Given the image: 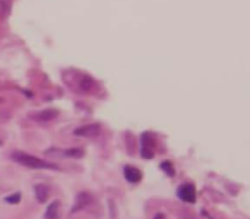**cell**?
<instances>
[{"instance_id":"1","label":"cell","mask_w":250,"mask_h":219,"mask_svg":"<svg viewBox=\"0 0 250 219\" xmlns=\"http://www.w3.org/2000/svg\"><path fill=\"white\" fill-rule=\"evenodd\" d=\"M12 159L16 163L22 164L26 168H33V170H43V168H50V170H55V164L52 163H46V161L40 159L36 156H31V154H26V153H21V151H14L12 153Z\"/></svg>"},{"instance_id":"2","label":"cell","mask_w":250,"mask_h":219,"mask_svg":"<svg viewBox=\"0 0 250 219\" xmlns=\"http://www.w3.org/2000/svg\"><path fill=\"white\" fill-rule=\"evenodd\" d=\"M154 149H156V140H154L153 134L144 132L141 136V156L151 159L154 156Z\"/></svg>"},{"instance_id":"3","label":"cell","mask_w":250,"mask_h":219,"mask_svg":"<svg viewBox=\"0 0 250 219\" xmlns=\"http://www.w3.org/2000/svg\"><path fill=\"white\" fill-rule=\"evenodd\" d=\"M195 195H197V192H195V187L192 183L180 185V188H178V197H180V200L187 202V204L195 202Z\"/></svg>"},{"instance_id":"4","label":"cell","mask_w":250,"mask_h":219,"mask_svg":"<svg viewBox=\"0 0 250 219\" xmlns=\"http://www.w3.org/2000/svg\"><path fill=\"white\" fill-rule=\"evenodd\" d=\"M124 175H125V180L129 181V183H139L141 178H143V173L134 166H125Z\"/></svg>"},{"instance_id":"5","label":"cell","mask_w":250,"mask_h":219,"mask_svg":"<svg viewBox=\"0 0 250 219\" xmlns=\"http://www.w3.org/2000/svg\"><path fill=\"white\" fill-rule=\"evenodd\" d=\"M76 136H86V137H93L100 134V125H86V127H79L76 129Z\"/></svg>"},{"instance_id":"6","label":"cell","mask_w":250,"mask_h":219,"mask_svg":"<svg viewBox=\"0 0 250 219\" xmlns=\"http://www.w3.org/2000/svg\"><path fill=\"white\" fill-rule=\"evenodd\" d=\"M35 194H36V200H38L40 204H45L46 199H48V195H50V190L46 185H36Z\"/></svg>"},{"instance_id":"7","label":"cell","mask_w":250,"mask_h":219,"mask_svg":"<svg viewBox=\"0 0 250 219\" xmlns=\"http://www.w3.org/2000/svg\"><path fill=\"white\" fill-rule=\"evenodd\" d=\"M59 209H60L59 202H52V204L46 207L45 219H59Z\"/></svg>"},{"instance_id":"8","label":"cell","mask_w":250,"mask_h":219,"mask_svg":"<svg viewBox=\"0 0 250 219\" xmlns=\"http://www.w3.org/2000/svg\"><path fill=\"white\" fill-rule=\"evenodd\" d=\"M57 117V112L55 110H46V112H40L36 113L33 119L35 120H40V122H50V120H53Z\"/></svg>"},{"instance_id":"9","label":"cell","mask_w":250,"mask_h":219,"mask_svg":"<svg viewBox=\"0 0 250 219\" xmlns=\"http://www.w3.org/2000/svg\"><path fill=\"white\" fill-rule=\"evenodd\" d=\"M89 195L87 194H79L77 195V204L74 205V209H72V212H76V211H81V209H84V207H87V204H89Z\"/></svg>"},{"instance_id":"10","label":"cell","mask_w":250,"mask_h":219,"mask_svg":"<svg viewBox=\"0 0 250 219\" xmlns=\"http://www.w3.org/2000/svg\"><path fill=\"white\" fill-rule=\"evenodd\" d=\"M161 170H163L167 175H170V177H173V175H175V168H173V164L168 163V161H165V163H161Z\"/></svg>"},{"instance_id":"11","label":"cell","mask_w":250,"mask_h":219,"mask_svg":"<svg viewBox=\"0 0 250 219\" xmlns=\"http://www.w3.org/2000/svg\"><path fill=\"white\" fill-rule=\"evenodd\" d=\"M19 200H21V194H12L5 197V202H9V204H18Z\"/></svg>"},{"instance_id":"12","label":"cell","mask_w":250,"mask_h":219,"mask_svg":"<svg viewBox=\"0 0 250 219\" xmlns=\"http://www.w3.org/2000/svg\"><path fill=\"white\" fill-rule=\"evenodd\" d=\"M67 156H83V151L81 149H70V151H67Z\"/></svg>"},{"instance_id":"13","label":"cell","mask_w":250,"mask_h":219,"mask_svg":"<svg viewBox=\"0 0 250 219\" xmlns=\"http://www.w3.org/2000/svg\"><path fill=\"white\" fill-rule=\"evenodd\" d=\"M154 219H167V218H165V214H161V212H158V214L154 216Z\"/></svg>"}]
</instances>
